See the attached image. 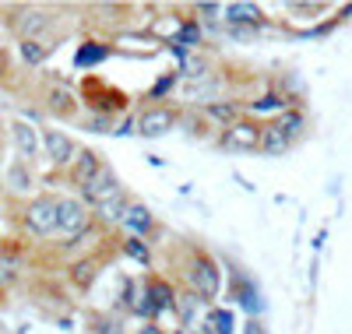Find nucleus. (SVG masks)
I'll return each instance as SVG.
<instances>
[{
	"instance_id": "nucleus-33",
	"label": "nucleus",
	"mask_w": 352,
	"mask_h": 334,
	"mask_svg": "<svg viewBox=\"0 0 352 334\" xmlns=\"http://www.w3.org/2000/svg\"><path fill=\"white\" fill-rule=\"evenodd\" d=\"M96 334H124V324L120 320H109V317H96Z\"/></svg>"
},
{
	"instance_id": "nucleus-37",
	"label": "nucleus",
	"mask_w": 352,
	"mask_h": 334,
	"mask_svg": "<svg viewBox=\"0 0 352 334\" xmlns=\"http://www.w3.org/2000/svg\"><path fill=\"white\" fill-rule=\"evenodd\" d=\"M134 334H166V331H162L159 324H144V327H138Z\"/></svg>"
},
{
	"instance_id": "nucleus-8",
	"label": "nucleus",
	"mask_w": 352,
	"mask_h": 334,
	"mask_svg": "<svg viewBox=\"0 0 352 334\" xmlns=\"http://www.w3.org/2000/svg\"><path fill=\"white\" fill-rule=\"evenodd\" d=\"M261 134H264V120L243 113L236 124L222 131L219 148H226V151H261Z\"/></svg>"
},
{
	"instance_id": "nucleus-20",
	"label": "nucleus",
	"mask_w": 352,
	"mask_h": 334,
	"mask_svg": "<svg viewBox=\"0 0 352 334\" xmlns=\"http://www.w3.org/2000/svg\"><path fill=\"white\" fill-rule=\"evenodd\" d=\"M201 310H204V299L194 296V292L176 296V302H173V313H176V320H180V331H184V327H197V324H201V320H197ZM201 317H204V313H201Z\"/></svg>"
},
{
	"instance_id": "nucleus-23",
	"label": "nucleus",
	"mask_w": 352,
	"mask_h": 334,
	"mask_svg": "<svg viewBox=\"0 0 352 334\" xmlns=\"http://www.w3.org/2000/svg\"><path fill=\"white\" fill-rule=\"evenodd\" d=\"M278 127H282L292 141H296V137L307 131V113H303L300 106H289V109H282V113H278Z\"/></svg>"
},
{
	"instance_id": "nucleus-19",
	"label": "nucleus",
	"mask_w": 352,
	"mask_h": 334,
	"mask_svg": "<svg viewBox=\"0 0 352 334\" xmlns=\"http://www.w3.org/2000/svg\"><path fill=\"white\" fill-rule=\"evenodd\" d=\"M109 56H113V49H109L106 43H99V39H85V43L78 46V53H74V67H78V71L99 67V64H106Z\"/></svg>"
},
{
	"instance_id": "nucleus-25",
	"label": "nucleus",
	"mask_w": 352,
	"mask_h": 334,
	"mask_svg": "<svg viewBox=\"0 0 352 334\" xmlns=\"http://www.w3.org/2000/svg\"><path fill=\"white\" fill-rule=\"evenodd\" d=\"M120 250L131 257V260H138L141 267H152V247H148V243H144L141 236H124V243H120Z\"/></svg>"
},
{
	"instance_id": "nucleus-34",
	"label": "nucleus",
	"mask_w": 352,
	"mask_h": 334,
	"mask_svg": "<svg viewBox=\"0 0 352 334\" xmlns=\"http://www.w3.org/2000/svg\"><path fill=\"white\" fill-rule=\"evenodd\" d=\"M292 14H320L324 11V4H289Z\"/></svg>"
},
{
	"instance_id": "nucleus-35",
	"label": "nucleus",
	"mask_w": 352,
	"mask_h": 334,
	"mask_svg": "<svg viewBox=\"0 0 352 334\" xmlns=\"http://www.w3.org/2000/svg\"><path fill=\"white\" fill-rule=\"evenodd\" d=\"M14 282V267L11 264H4V260H0V292H4L8 285Z\"/></svg>"
},
{
	"instance_id": "nucleus-9",
	"label": "nucleus",
	"mask_w": 352,
	"mask_h": 334,
	"mask_svg": "<svg viewBox=\"0 0 352 334\" xmlns=\"http://www.w3.org/2000/svg\"><path fill=\"white\" fill-rule=\"evenodd\" d=\"M43 134V151H46V159H50V166H56V169H71L74 166V159H78V144H74V137L71 134H64V131H56V127H46V131H39Z\"/></svg>"
},
{
	"instance_id": "nucleus-38",
	"label": "nucleus",
	"mask_w": 352,
	"mask_h": 334,
	"mask_svg": "<svg viewBox=\"0 0 352 334\" xmlns=\"http://www.w3.org/2000/svg\"><path fill=\"white\" fill-rule=\"evenodd\" d=\"M324 239H328V232H324V229H320V232L314 236V254H320V247H324Z\"/></svg>"
},
{
	"instance_id": "nucleus-10",
	"label": "nucleus",
	"mask_w": 352,
	"mask_h": 334,
	"mask_svg": "<svg viewBox=\"0 0 352 334\" xmlns=\"http://www.w3.org/2000/svg\"><path fill=\"white\" fill-rule=\"evenodd\" d=\"M124 194V183H120V176H116V169L113 166H102L99 169V176L88 183L85 190H81V201L88 204V208H102L106 201H113V197H120Z\"/></svg>"
},
{
	"instance_id": "nucleus-21",
	"label": "nucleus",
	"mask_w": 352,
	"mask_h": 334,
	"mask_svg": "<svg viewBox=\"0 0 352 334\" xmlns=\"http://www.w3.org/2000/svg\"><path fill=\"white\" fill-rule=\"evenodd\" d=\"M201 109H204V116H208L212 124H222V131H226V127H232V124H236V120L243 116V106H236V102H222V99L204 102Z\"/></svg>"
},
{
	"instance_id": "nucleus-24",
	"label": "nucleus",
	"mask_w": 352,
	"mask_h": 334,
	"mask_svg": "<svg viewBox=\"0 0 352 334\" xmlns=\"http://www.w3.org/2000/svg\"><path fill=\"white\" fill-rule=\"evenodd\" d=\"M201 39H204V28H201V21L197 18H187V21H180V28H176V36L169 39L173 46H201Z\"/></svg>"
},
{
	"instance_id": "nucleus-40",
	"label": "nucleus",
	"mask_w": 352,
	"mask_h": 334,
	"mask_svg": "<svg viewBox=\"0 0 352 334\" xmlns=\"http://www.w3.org/2000/svg\"><path fill=\"white\" fill-rule=\"evenodd\" d=\"M4 71H8V53L0 49V74H4Z\"/></svg>"
},
{
	"instance_id": "nucleus-3",
	"label": "nucleus",
	"mask_w": 352,
	"mask_h": 334,
	"mask_svg": "<svg viewBox=\"0 0 352 334\" xmlns=\"http://www.w3.org/2000/svg\"><path fill=\"white\" fill-rule=\"evenodd\" d=\"M222 25L229 28L232 39H250L257 36L264 25H268V14H264L257 4H247V0H236V4L222 8Z\"/></svg>"
},
{
	"instance_id": "nucleus-29",
	"label": "nucleus",
	"mask_w": 352,
	"mask_h": 334,
	"mask_svg": "<svg viewBox=\"0 0 352 334\" xmlns=\"http://www.w3.org/2000/svg\"><path fill=\"white\" fill-rule=\"evenodd\" d=\"M282 109H289V99L278 92H264L257 102H247V113H282Z\"/></svg>"
},
{
	"instance_id": "nucleus-39",
	"label": "nucleus",
	"mask_w": 352,
	"mask_h": 334,
	"mask_svg": "<svg viewBox=\"0 0 352 334\" xmlns=\"http://www.w3.org/2000/svg\"><path fill=\"white\" fill-rule=\"evenodd\" d=\"M317 271H320V260L314 257V260H310V289L317 285Z\"/></svg>"
},
{
	"instance_id": "nucleus-15",
	"label": "nucleus",
	"mask_w": 352,
	"mask_h": 334,
	"mask_svg": "<svg viewBox=\"0 0 352 334\" xmlns=\"http://www.w3.org/2000/svg\"><path fill=\"white\" fill-rule=\"evenodd\" d=\"M292 141L282 127H278V120H268L264 124V134H261V155H268V159H282V155H289L292 151Z\"/></svg>"
},
{
	"instance_id": "nucleus-18",
	"label": "nucleus",
	"mask_w": 352,
	"mask_h": 334,
	"mask_svg": "<svg viewBox=\"0 0 352 334\" xmlns=\"http://www.w3.org/2000/svg\"><path fill=\"white\" fill-rule=\"evenodd\" d=\"M197 331L201 334H232L236 331V317H232V310H226V307H208L204 317H201V324H197Z\"/></svg>"
},
{
	"instance_id": "nucleus-7",
	"label": "nucleus",
	"mask_w": 352,
	"mask_h": 334,
	"mask_svg": "<svg viewBox=\"0 0 352 334\" xmlns=\"http://www.w3.org/2000/svg\"><path fill=\"white\" fill-rule=\"evenodd\" d=\"M56 208H60V197L53 194H39L25 204V232H32L36 239H46L56 232Z\"/></svg>"
},
{
	"instance_id": "nucleus-22",
	"label": "nucleus",
	"mask_w": 352,
	"mask_h": 334,
	"mask_svg": "<svg viewBox=\"0 0 352 334\" xmlns=\"http://www.w3.org/2000/svg\"><path fill=\"white\" fill-rule=\"evenodd\" d=\"M32 183H36V179H32V169H28V162H11L8 166V187L14 190V194H28V190H32Z\"/></svg>"
},
{
	"instance_id": "nucleus-36",
	"label": "nucleus",
	"mask_w": 352,
	"mask_h": 334,
	"mask_svg": "<svg viewBox=\"0 0 352 334\" xmlns=\"http://www.w3.org/2000/svg\"><path fill=\"white\" fill-rule=\"evenodd\" d=\"M243 334H268V327H264L257 317H250V320L243 324Z\"/></svg>"
},
{
	"instance_id": "nucleus-12",
	"label": "nucleus",
	"mask_w": 352,
	"mask_h": 334,
	"mask_svg": "<svg viewBox=\"0 0 352 334\" xmlns=\"http://www.w3.org/2000/svg\"><path fill=\"white\" fill-rule=\"evenodd\" d=\"M11 141L18 148V159L28 162V166L43 155V134L28 124V120H14V124H11Z\"/></svg>"
},
{
	"instance_id": "nucleus-28",
	"label": "nucleus",
	"mask_w": 352,
	"mask_h": 334,
	"mask_svg": "<svg viewBox=\"0 0 352 334\" xmlns=\"http://www.w3.org/2000/svg\"><path fill=\"white\" fill-rule=\"evenodd\" d=\"M18 49H21V60H25L28 67H39L43 60L53 53V46H50V43H39V39H25Z\"/></svg>"
},
{
	"instance_id": "nucleus-11",
	"label": "nucleus",
	"mask_w": 352,
	"mask_h": 334,
	"mask_svg": "<svg viewBox=\"0 0 352 334\" xmlns=\"http://www.w3.org/2000/svg\"><path fill=\"white\" fill-rule=\"evenodd\" d=\"M229 296L236 299V307H243L250 317L264 313V296H261L257 282L247 275L243 267H232V278H229Z\"/></svg>"
},
{
	"instance_id": "nucleus-13",
	"label": "nucleus",
	"mask_w": 352,
	"mask_h": 334,
	"mask_svg": "<svg viewBox=\"0 0 352 334\" xmlns=\"http://www.w3.org/2000/svg\"><path fill=\"white\" fill-rule=\"evenodd\" d=\"M53 25H56V14H53V11L28 8V11L18 18V36H21V43H25V39H39V43H43V36L50 32Z\"/></svg>"
},
{
	"instance_id": "nucleus-4",
	"label": "nucleus",
	"mask_w": 352,
	"mask_h": 334,
	"mask_svg": "<svg viewBox=\"0 0 352 334\" xmlns=\"http://www.w3.org/2000/svg\"><path fill=\"white\" fill-rule=\"evenodd\" d=\"M81 99H85V106L92 109L96 116L124 113L127 102H131V99L120 92V88H113V85H106V81H99V78H85V85H81Z\"/></svg>"
},
{
	"instance_id": "nucleus-42",
	"label": "nucleus",
	"mask_w": 352,
	"mask_h": 334,
	"mask_svg": "<svg viewBox=\"0 0 352 334\" xmlns=\"http://www.w3.org/2000/svg\"><path fill=\"white\" fill-rule=\"evenodd\" d=\"M0 166H4V162H0Z\"/></svg>"
},
{
	"instance_id": "nucleus-26",
	"label": "nucleus",
	"mask_w": 352,
	"mask_h": 334,
	"mask_svg": "<svg viewBox=\"0 0 352 334\" xmlns=\"http://www.w3.org/2000/svg\"><path fill=\"white\" fill-rule=\"evenodd\" d=\"M127 208H131V201H127V194H120V197L106 201L102 208H96V215H99L102 222H113V225H120V222H124V215H127Z\"/></svg>"
},
{
	"instance_id": "nucleus-16",
	"label": "nucleus",
	"mask_w": 352,
	"mask_h": 334,
	"mask_svg": "<svg viewBox=\"0 0 352 334\" xmlns=\"http://www.w3.org/2000/svg\"><path fill=\"white\" fill-rule=\"evenodd\" d=\"M124 229H127V236H148V232H155V215H152V208L148 204H141V201H131V208H127V215H124V222H120Z\"/></svg>"
},
{
	"instance_id": "nucleus-14",
	"label": "nucleus",
	"mask_w": 352,
	"mask_h": 334,
	"mask_svg": "<svg viewBox=\"0 0 352 334\" xmlns=\"http://www.w3.org/2000/svg\"><path fill=\"white\" fill-rule=\"evenodd\" d=\"M102 166H106V162H102V155H99L96 148H81L78 159H74V166H71V183H74L78 190H85V187L99 176Z\"/></svg>"
},
{
	"instance_id": "nucleus-31",
	"label": "nucleus",
	"mask_w": 352,
	"mask_h": 334,
	"mask_svg": "<svg viewBox=\"0 0 352 334\" xmlns=\"http://www.w3.org/2000/svg\"><path fill=\"white\" fill-rule=\"evenodd\" d=\"M96 275H99V264L96 260H78L74 267H71V282L78 285V289H88L96 282Z\"/></svg>"
},
{
	"instance_id": "nucleus-6",
	"label": "nucleus",
	"mask_w": 352,
	"mask_h": 334,
	"mask_svg": "<svg viewBox=\"0 0 352 334\" xmlns=\"http://www.w3.org/2000/svg\"><path fill=\"white\" fill-rule=\"evenodd\" d=\"M184 124V109L180 106H169V102H155V106H144L138 113V134L141 137H166L173 127Z\"/></svg>"
},
{
	"instance_id": "nucleus-27",
	"label": "nucleus",
	"mask_w": 352,
	"mask_h": 334,
	"mask_svg": "<svg viewBox=\"0 0 352 334\" xmlns=\"http://www.w3.org/2000/svg\"><path fill=\"white\" fill-rule=\"evenodd\" d=\"M180 78H190V81H204L208 78V56H201V53H187V60L180 67Z\"/></svg>"
},
{
	"instance_id": "nucleus-2",
	"label": "nucleus",
	"mask_w": 352,
	"mask_h": 334,
	"mask_svg": "<svg viewBox=\"0 0 352 334\" xmlns=\"http://www.w3.org/2000/svg\"><path fill=\"white\" fill-rule=\"evenodd\" d=\"M173 302H176V289L159 278V275H148L141 282V296H138V317H148V324H155L166 310H173Z\"/></svg>"
},
{
	"instance_id": "nucleus-1",
	"label": "nucleus",
	"mask_w": 352,
	"mask_h": 334,
	"mask_svg": "<svg viewBox=\"0 0 352 334\" xmlns=\"http://www.w3.org/2000/svg\"><path fill=\"white\" fill-rule=\"evenodd\" d=\"M180 282L187 285V292L201 296L204 302H212L222 292V267H219V260L208 250L190 247L187 260L180 264Z\"/></svg>"
},
{
	"instance_id": "nucleus-41",
	"label": "nucleus",
	"mask_w": 352,
	"mask_h": 334,
	"mask_svg": "<svg viewBox=\"0 0 352 334\" xmlns=\"http://www.w3.org/2000/svg\"><path fill=\"white\" fill-rule=\"evenodd\" d=\"M176 334H187V331H176Z\"/></svg>"
},
{
	"instance_id": "nucleus-17",
	"label": "nucleus",
	"mask_w": 352,
	"mask_h": 334,
	"mask_svg": "<svg viewBox=\"0 0 352 334\" xmlns=\"http://www.w3.org/2000/svg\"><path fill=\"white\" fill-rule=\"evenodd\" d=\"M43 102H46V113H50V116H56V120H71V116L78 113V99L67 92L64 85H53V88H46Z\"/></svg>"
},
{
	"instance_id": "nucleus-30",
	"label": "nucleus",
	"mask_w": 352,
	"mask_h": 334,
	"mask_svg": "<svg viewBox=\"0 0 352 334\" xmlns=\"http://www.w3.org/2000/svg\"><path fill=\"white\" fill-rule=\"evenodd\" d=\"M176 81H180V71H169V74H162V78H159V81L148 88V96H144V99H148L152 106H155V102H162V99L173 92V88H176Z\"/></svg>"
},
{
	"instance_id": "nucleus-5",
	"label": "nucleus",
	"mask_w": 352,
	"mask_h": 334,
	"mask_svg": "<svg viewBox=\"0 0 352 334\" xmlns=\"http://www.w3.org/2000/svg\"><path fill=\"white\" fill-rule=\"evenodd\" d=\"M88 229H92V208L81 197H60V208H56V236L78 243Z\"/></svg>"
},
{
	"instance_id": "nucleus-32",
	"label": "nucleus",
	"mask_w": 352,
	"mask_h": 334,
	"mask_svg": "<svg viewBox=\"0 0 352 334\" xmlns=\"http://www.w3.org/2000/svg\"><path fill=\"white\" fill-rule=\"evenodd\" d=\"M88 131H96V134H113L116 124H113V116H92V120H88Z\"/></svg>"
}]
</instances>
